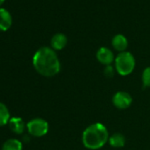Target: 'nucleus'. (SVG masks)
<instances>
[{
  "label": "nucleus",
  "mask_w": 150,
  "mask_h": 150,
  "mask_svg": "<svg viewBox=\"0 0 150 150\" xmlns=\"http://www.w3.org/2000/svg\"><path fill=\"white\" fill-rule=\"evenodd\" d=\"M35 70L44 77H54L61 70V63L51 47H42L36 50L33 57Z\"/></svg>",
  "instance_id": "nucleus-1"
},
{
  "label": "nucleus",
  "mask_w": 150,
  "mask_h": 150,
  "mask_svg": "<svg viewBox=\"0 0 150 150\" xmlns=\"http://www.w3.org/2000/svg\"><path fill=\"white\" fill-rule=\"evenodd\" d=\"M8 124H9V127L11 131L16 134H22L25 132V129L27 127L23 119L21 117H12L9 120Z\"/></svg>",
  "instance_id": "nucleus-10"
},
{
  "label": "nucleus",
  "mask_w": 150,
  "mask_h": 150,
  "mask_svg": "<svg viewBox=\"0 0 150 150\" xmlns=\"http://www.w3.org/2000/svg\"><path fill=\"white\" fill-rule=\"evenodd\" d=\"M109 144L115 148H120L123 147L125 145L126 139L124 134L121 132H115L111 135H110L109 138Z\"/></svg>",
  "instance_id": "nucleus-11"
},
{
  "label": "nucleus",
  "mask_w": 150,
  "mask_h": 150,
  "mask_svg": "<svg viewBox=\"0 0 150 150\" xmlns=\"http://www.w3.org/2000/svg\"><path fill=\"white\" fill-rule=\"evenodd\" d=\"M13 24V18L11 13L5 8H0V30L6 31Z\"/></svg>",
  "instance_id": "nucleus-7"
},
{
  "label": "nucleus",
  "mask_w": 150,
  "mask_h": 150,
  "mask_svg": "<svg viewBox=\"0 0 150 150\" xmlns=\"http://www.w3.org/2000/svg\"><path fill=\"white\" fill-rule=\"evenodd\" d=\"M141 80L143 87L150 88V66H147L144 69L141 75Z\"/></svg>",
  "instance_id": "nucleus-14"
},
{
  "label": "nucleus",
  "mask_w": 150,
  "mask_h": 150,
  "mask_svg": "<svg viewBox=\"0 0 150 150\" xmlns=\"http://www.w3.org/2000/svg\"><path fill=\"white\" fill-rule=\"evenodd\" d=\"M96 59L100 64L107 66L112 64V63L115 61V56L110 49L107 47H102L96 52Z\"/></svg>",
  "instance_id": "nucleus-6"
},
{
  "label": "nucleus",
  "mask_w": 150,
  "mask_h": 150,
  "mask_svg": "<svg viewBox=\"0 0 150 150\" xmlns=\"http://www.w3.org/2000/svg\"><path fill=\"white\" fill-rule=\"evenodd\" d=\"M110 134L107 127L102 123H94L88 125L82 133L81 141L83 146L89 150L102 148L109 141Z\"/></svg>",
  "instance_id": "nucleus-2"
},
{
  "label": "nucleus",
  "mask_w": 150,
  "mask_h": 150,
  "mask_svg": "<svg viewBox=\"0 0 150 150\" xmlns=\"http://www.w3.org/2000/svg\"><path fill=\"white\" fill-rule=\"evenodd\" d=\"M136 60L133 55L129 51H124L117 54L115 57L114 67L117 73L121 76H128L135 69Z\"/></svg>",
  "instance_id": "nucleus-3"
},
{
  "label": "nucleus",
  "mask_w": 150,
  "mask_h": 150,
  "mask_svg": "<svg viewBox=\"0 0 150 150\" xmlns=\"http://www.w3.org/2000/svg\"><path fill=\"white\" fill-rule=\"evenodd\" d=\"M5 1H6V0H0V6H2Z\"/></svg>",
  "instance_id": "nucleus-16"
},
{
  "label": "nucleus",
  "mask_w": 150,
  "mask_h": 150,
  "mask_svg": "<svg viewBox=\"0 0 150 150\" xmlns=\"http://www.w3.org/2000/svg\"><path fill=\"white\" fill-rule=\"evenodd\" d=\"M23 146L21 141L17 139H7L2 146V150H22Z\"/></svg>",
  "instance_id": "nucleus-12"
},
{
  "label": "nucleus",
  "mask_w": 150,
  "mask_h": 150,
  "mask_svg": "<svg viewBox=\"0 0 150 150\" xmlns=\"http://www.w3.org/2000/svg\"><path fill=\"white\" fill-rule=\"evenodd\" d=\"M10 119V111L8 108L5 103L0 102V126H4L8 124Z\"/></svg>",
  "instance_id": "nucleus-13"
},
{
  "label": "nucleus",
  "mask_w": 150,
  "mask_h": 150,
  "mask_svg": "<svg viewBox=\"0 0 150 150\" xmlns=\"http://www.w3.org/2000/svg\"><path fill=\"white\" fill-rule=\"evenodd\" d=\"M27 130L31 136L42 137L49 132V123L43 118L35 117L27 124Z\"/></svg>",
  "instance_id": "nucleus-4"
},
{
  "label": "nucleus",
  "mask_w": 150,
  "mask_h": 150,
  "mask_svg": "<svg viewBox=\"0 0 150 150\" xmlns=\"http://www.w3.org/2000/svg\"><path fill=\"white\" fill-rule=\"evenodd\" d=\"M111 44H112V47L119 53L124 52V51H126V49L128 47V40L126 39L125 35L118 34V35H116L112 38Z\"/></svg>",
  "instance_id": "nucleus-9"
},
{
  "label": "nucleus",
  "mask_w": 150,
  "mask_h": 150,
  "mask_svg": "<svg viewBox=\"0 0 150 150\" xmlns=\"http://www.w3.org/2000/svg\"><path fill=\"white\" fill-rule=\"evenodd\" d=\"M66 44H67V37L65 35L62 33L55 34L50 40V45L54 50H61L66 46Z\"/></svg>",
  "instance_id": "nucleus-8"
},
{
  "label": "nucleus",
  "mask_w": 150,
  "mask_h": 150,
  "mask_svg": "<svg viewBox=\"0 0 150 150\" xmlns=\"http://www.w3.org/2000/svg\"><path fill=\"white\" fill-rule=\"evenodd\" d=\"M103 72H104V75H105L107 78H112L114 76L115 72H117V71H116L115 67L112 66V64H111V65L105 66V68L103 70Z\"/></svg>",
  "instance_id": "nucleus-15"
},
{
  "label": "nucleus",
  "mask_w": 150,
  "mask_h": 150,
  "mask_svg": "<svg viewBox=\"0 0 150 150\" xmlns=\"http://www.w3.org/2000/svg\"><path fill=\"white\" fill-rule=\"evenodd\" d=\"M112 103L118 110H126L132 105V97L125 91H118L113 96Z\"/></svg>",
  "instance_id": "nucleus-5"
}]
</instances>
